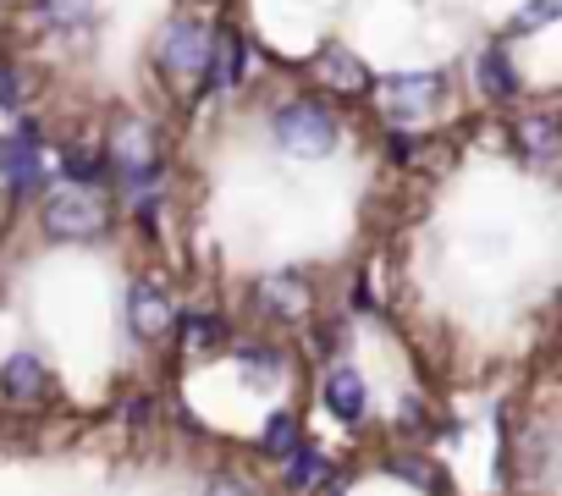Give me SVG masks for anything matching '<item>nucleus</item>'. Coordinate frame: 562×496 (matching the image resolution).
Here are the masks:
<instances>
[{
    "label": "nucleus",
    "mask_w": 562,
    "mask_h": 496,
    "mask_svg": "<svg viewBox=\"0 0 562 496\" xmlns=\"http://www.w3.org/2000/svg\"><path fill=\"white\" fill-rule=\"evenodd\" d=\"M321 397H326V408H331L342 425H359V419L370 414V386H364V375H359L353 364H331Z\"/></svg>",
    "instance_id": "9b49d317"
},
{
    "label": "nucleus",
    "mask_w": 562,
    "mask_h": 496,
    "mask_svg": "<svg viewBox=\"0 0 562 496\" xmlns=\"http://www.w3.org/2000/svg\"><path fill=\"white\" fill-rule=\"evenodd\" d=\"M204 496H259V491H254L243 474H210V480H204Z\"/></svg>",
    "instance_id": "412c9836"
},
{
    "label": "nucleus",
    "mask_w": 562,
    "mask_h": 496,
    "mask_svg": "<svg viewBox=\"0 0 562 496\" xmlns=\"http://www.w3.org/2000/svg\"><path fill=\"white\" fill-rule=\"evenodd\" d=\"M381 149H386V160H397V166H408L414 155H419V138L403 127V122H386V138H381Z\"/></svg>",
    "instance_id": "aec40b11"
},
{
    "label": "nucleus",
    "mask_w": 562,
    "mask_h": 496,
    "mask_svg": "<svg viewBox=\"0 0 562 496\" xmlns=\"http://www.w3.org/2000/svg\"><path fill=\"white\" fill-rule=\"evenodd\" d=\"M50 392H56V381H50V370H45L40 353H12L7 364H0V397H7V403H18V408H45Z\"/></svg>",
    "instance_id": "9d476101"
},
{
    "label": "nucleus",
    "mask_w": 562,
    "mask_h": 496,
    "mask_svg": "<svg viewBox=\"0 0 562 496\" xmlns=\"http://www.w3.org/2000/svg\"><path fill=\"white\" fill-rule=\"evenodd\" d=\"M299 447H304V419H299V414L281 408V414H270V419H265V430H259V452H265V458L288 463Z\"/></svg>",
    "instance_id": "ddd939ff"
},
{
    "label": "nucleus",
    "mask_w": 562,
    "mask_h": 496,
    "mask_svg": "<svg viewBox=\"0 0 562 496\" xmlns=\"http://www.w3.org/2000/svg\"><path fill=\"white\" fill-rule=\"evenodd\" d=\"M177 331H182V348H188L193 359H204V353H232V331H226V320H221L215 309H188Z\"/></svg>",
    "instance_id": "f8f14e48"
},
{
    "label": "nucleus",
    "mask_w": 562,
    "mask_h": 496,
    "mask_svg": "<svg viewBox=\"0 0 562 496\" xmlns=\"http://www.w3.org/2000/svg\"><path fill=\"white\" fill-rule=\"evenodd\" d=\"M441 72H392V78H381L375 83V100H381V111H386V122H425L436 105H441Z\"/></svg>",
    "instance_id": "20e7f679"
},
{
    "label": "nucleus",
    "mask_w": 562,
    "mask_h": 496,
    "mask_svg": "<svg viewBox=\"0 0 562 496\" xmlns=\"http://www.w3.org/2000/svg\"><path fill=\"white\" fill-rule=\"evenodd\" d=\"M469 78H474L480 100H491V105H513L524 94V78H518V67H513V56H507L502 40H491V45H480L469 56Z\"/></svg>",
    "instance_id": "1a4fd4ad"
},
{
    "label": "nucleus",
    "mask_w": 562,
    "mask_h": 496,
    "mask_svg": "<svg viewBox=\"0 0 562 496\" xmlns=\"http://www.w3.org/2000/svg\"><path fill=\"white\" fill-rule=\"evenodd\" d=\"M326 480H331V463H326V452L304 441V447L288 458V491H315V485H326Z\"/></svg>",
    "instance_id": "2eb2a0df"
},
{
    "label": "nucleus",
    "mask_w": 562,
    "mask_h": 496,
    "mask_svg": "<svg viewBox=\"0 0 562 496\" xmlns=\"http://www.w3.org/2000/svg\"><path fill=\"white\" fill-rule=\"evenodd\" d=\"M61 171L78 182V188H100L105 177H111V160H105V149H83V144H67L61 149Z\"/></svg>",
    "instance_id": "4468645a"
},
{
    "label": "nucleus",
    "mask_w": 562,
    "mask_h": 496,
    "mask_svg": "<svg viewBox=\"0 0 562 496\" xmlns=\"http://www.w3.org/2000/svg\"><path fill=\"white\" fill-rule=\"evenodd\" d=\"M122 419L127 425H149L155 419V397L149 392H133V403H122Z\"/></svg>",
    "instance_id": "5701e85b"
},
{
    "label": "nucleus",
    "mask_w": 562,
    "mask_h": 496,
    "mask_svg": "<svg viewBox=\"0 0 562 496\" xmlns=\"http://www.w3.org/2000/svg\"><path fill=\"white\" fill-rule=\"evenodd\" d=\"M40 226H45L50 237H61V243H83V237H100V232L111 226V204H105L100 188H78V182H72V188L45 193Z\"/></svg>",
    "instance_id": "7ed1b4c3"
},
{
    "label": "nucleus",
    "mask_w": 562,
    "mask_h": 496,
    "mask_svg": "<svg viewBox=\"0 0 562 496\" xmlns=\"http://www.w3.org/2000/svg\"><path fill=\"white\" fill-rule=\"evenodd\" d=\"M310 78H315L326 94H337V100H370V94H375V72H370L348 45H321Z\"/></svg>",
    "instance_id": "423d86ee"
},
{
    "label": "nucleus",
    "mask_w": 562,
    "mask_h": 496,
    "mask_svg": "<svg viewBox=\"0 0 562 496\" xmlns=\"http://www.w3.org/2000/svg\"><path fill=\"white\" fill-rule=\"evenodd\" d=\"M270 138L293 160H326L342 144V116L321 94H293L270 111Z\"/></svg>",
    "instance_id": "f257e3e1"
},
{
    "label": "nucleus",
    "mask_w": 562,
    "mask_h": 496,
    "mask_svg": "<svg viewBox=\"0 0 562 496\" xmlns=\"http://www.w3.org/2000/svg\"><path fill=\"white\" fill-rule=\"evenodd\" d=\"M562 18V0H524V7L513 12V34H540Z\"/></svg>",
    "instance_id": "6ab92c4d"
},
{
    "label": "nucleus",
    "mask_w": 562,
    "mask_h": 496,
    "mask_svg": "<svg viewBox=\"0 0 562 496\" xmlns=\"http://www.w3.org/2000/svg\"><path fill=\"white\" fill-rule=\"evenodd\" d=\"M40 18L50 29H61V34H78L94 18V0H40Z\"/></svg>",
    "instance_id": "f3484780"
},
{
    "label": "nucleus",
    "mask_w": 562,
    "mask_h": 496,
    "mask_svg": "<svg viewBox=\"0 0 562 496\" xmlns=\"http://www.w3.org/2000/svg\"><path fill=\"white\" fill-rule=\"evenodd\" d=\"M386 474H397V480H408L414 491H436V485H441V474H436V463H425L419 452H392V458H386Z\"/></svg>",
    "instance_id": "a211bd4d"
},
{
    "label": "nucleus",
    "mask_w": 562,
    "mask_h": 496,
    "mask_svg": "<svg viewBox=\"0 0 562 496\" xmlns=\"http://www.w3.org/2000/svg\"><path fill=\"white\" fill-rule=\"evenodd\" d=\"M513 144H518L524 166L557 171L562 166V111H524L513 122Z\"/></svg>",
    "instance_id": "6e6552de"
},
{
    "label": "nucleus",
    "mask_w": 562,
    "mask_h": 496,
    "mask_svg": "<svg viewBox=\"0 0 562 496\" xmlns=\"http://www.w3.org/2000/svg\"><path fill=\"white\" fill-rule=\"evenodd\" d=\"M232 359L248 375H281V370H288V353H281L276 342H232Z\"/></svg>",
    "instance_id": "dca6fc26"
},
{
    "label": "nucleus",
    "mask_w": 562,
    "mask_h": 496,
    "mask_svg": "<svg viewBox=\"0 0 562 496\" xmlns=\"http://www.w3.org/2000/svg\"><path fill=\"white\" fill-rule=\"evenodd\" d=\"M0 111H23V78L0 61Z\"/></svg>",
    "instance_id": "4be33fe9"
},
{
    "label": "nucleus",
    "mask_w": 562,
    "mask_h": 496,
    "mask_svg": "<svg viewBox=\"0 0 562 496\" xmlns=\"http://www.w3.org/2000/svg\"><path fill=\"white\" fill-rule=\"evenodd\" d=\"M127 326H133L138 342H160V337H171V331L182 326V315H177L171 293H166L160 282L144 277V282L127 288Z\"/></svg>",
    "instance_id": "0eeeda50"
},
{
    "label": "nucleus",
    "mask_w": 562,
    "mask_h": 496,
    "mask_svg": "<svg viewBox=\"0 0 562 496\" xmlns=\"http://www.w3.org/2000/svg\"><path fill=\"white\" fill-rule=\"evenodd\" d=\"M210 56H215V29L193 12H177L160 23L155 34V72L188 94V89H204V72H210Z\"/></svg>",
    "instance_id": "f03ea898"
},
{
    "label": "nucleus",
    "mask_w": 562,
    "mask_h": 496,
    "mask_svg": "<svg viewBox=\"0 0 562 496\" xmlns=\"http://www.w3.org/2000/svg\"><path fill=\"white\" fill-rule=\"evenodd\" d=\"M254 304H259V315H270L281 326H304L315 315V288L299 271H270L254 282Z\"/></svg>",
    "instance_id": "39448f33"
}]
</instances>
